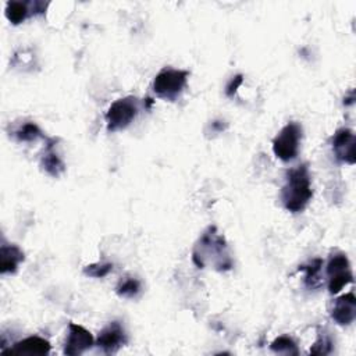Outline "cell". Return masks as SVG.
<instances>
[{
	"instance_id": "obj_1",
	"label": "cell",
	"mask_w": 356,
	"mask_h": 356,
	"mask_svg": "<svg viewBox=\"0 0 356 356\" xmlns=\"http://www.w3.org/2000/svg\"><path fill=\"white\" fill-rule=\"evenodd\" d=\"M192 260L199 268L213 267L217 271H227L232 268V259L228 252L225 238L216 227H209L196 242Z\"/></svg>"
},
{
	"instance_id": "obj_2",
	"label": "cell",
	"mask_w": 356,
	"mask_h": 356,
	"mask_svg": "<svg viewBox=\"0 0 356 356\" xmlns=\"http://www.w3.org/2000/svg\"><path fill=\"white\" fill-rule=\"evenodd\" d=\"M313 196L310 172L306 164L289 168L285 174V184L281 191L284 207L291 213L302 211Z\"/></svg>"
},
{
	"instance_id": "obj_3",
	"label": "cell",
	"mask_w": 356,
	"mask_h": 356,
	"mask_svg": "<svg viewBox=\"0 0 356 356\" xmlns=\"http://www.w3.org/2000/svg\"><path fill=\"white\" fill-rule=\"evenodd\" d=\"M188 75H189L188 71L165 67L154 76L153 92L160 99L174 102L184 92L186 86Z\"/></svg>"
},
{
	"instance_id": "obj_4",
	"label": "cell",
	"mask_w": 356,
	"mask_h": 356,
	"mask_svg": "<svg viewBox=\"0 0 356 356\" xmlns=\"http://www.w3.org/2000/svg\"><path fill=\"white\" fill-rule=\"evenodd\" d=\"M139 113V100L134 96H127L115 100L106 113L107 131L115 132L127 128Z\"/></svg>"
},
{
	"instance_id": "obj_5",
	"label": "cell",
	"mask_w": 356,
	"mask_h": 356,
	"mask_svg": "<svg viewBox=\"0 0 356 356\" xmlns=\"http://www.w3.org/2000/svg\"><path fill=\"white\" fill-rule=\"evenodd\" d=\"M302 125L292 121L288 122L273 139V152L282 161L293 160L299 153L302 140Z\"/></svg>"
},
{
	"instance_id": "obj_6",
	"label": "cell",
	"mask_w": 356,
	"mask_h": 356,
	"mask_svg": "<svg viewBox=\"0 0 356 356\" xmlns=\"http://www.w3.org/2000/svg\"><path fill=\"white\" fill-rule=\"evenodd\" d=\"M327 285L330 293H338L345 285L353 281V273L350 268V263L345 253L334 252L330 254L327 267Z\"/></svg>"
},
{
	"instance_id": "obj_7",
	"label": "cell",
	"mask_w": 356,
	"mask_h": 356,
	"mask_svg": "<svg viewBox=\"0 0 356 356\" xmlns=\"http://www.w3.org/2000/svg\"><path fill=\"white\" fill-rule=\"evenodd\" d=\"M93 345H95V339L85 327L75 323H70L68 334L64 345V355L76 356L90 349Z\"/></svg>"
},
{
	"instance_id": "obj_8",
	"label": "cell",
	"mask_w": 356,
	"mask_h": 356,
	"mask_svg": "<svg viewBox=\"0 0 356 356\" xmlns=\"http://www.w3.org/2000/svg\"><path fill=\"white\" fill-rule=\"evenodd\" d=\"M332 152L341 163L355 164V134L349 128H339L332 136Z\"/></svg>"
},
{
	"instance_id": "obj_9",
	"label": "cell",
	"mask_w": 356,
	"mask_h": 356,
	"mask_svg": "<svg viewBox=\"0 0 356 356\" xmlns=\"http://www.w3.org/2000/svg\"><path fill=\"white\" fill-rule=\"evenodd\" d=\"M127 343V334L118 321L108 323L97 335L96 345L104 353H115Z\"/></svg>"
},
{
	"instance_id": "obj_10",
	"label": "cell",
	"mask_w": 356,
	"mask_h": 356,
	"mask_svg": "<svg viewBox=\"0 0 356 356\" xmlns=\"http://www.w3.org/2000/svg\"><path fill=\"white\" fill-rule=\"evenodd\" d=\"M46 7L47 3L42 1H7L6 17L13 25H18L31 15L43 14Z\"/></svg>"
},
{
	"instance_id": "obj_11",
	"label": "cell",
	"mask_w": 356,
	"mask_h": 356,
	"mask_svg": "<svg viewBox=\"0 0 356 356\" xmlns=\"http://www.w3.org/2000/svg\"><path fill=\"white\" fill-rule=\"evenodd\" d=\"M330 316L338 325L352 324L356 317V298L353 292L337 298L331 305Z\"/></svg>"
},
{
	"instance_id": "obj_12",
	"label": "cell",
	"mask_w": 356,
	"mask_h": 356,
	"mask_svg": "<svg viewBox=\"0 0 356 356\" xmlns=\"http://www.w3.org/2000/svg\"><path fill=\"white\" fill-rule=\"evenodd\" d=\"M50 352V342L42 337L32 335L25 339L15 342L8 350H3L1 353H13V355H47Z\"/></svg>"
},
{
	"instance_id": "obj_13",
	"label": "cell",
	"mask_w": 356,
	"mask_h": 356,
	"mask_svg": "<svg viewBox=\"0 0 356 356\" xmlns=\"http://www.w3.org/2000/svg\"><path fill=\"white\" fill-rule=\"evenodd\" d=\"M24 261V252L13 243H3L0 248V273L13 274Z\"/></svg>"
},
{
	"instance_id": "obj_14",
	"label": "cell",
	"mask_w": 356,
	"mask_h": 356,
	"mask_svg": "<svg viewBox=\"0 0 356 356\" xmlns=\"http://www.w3.org/2000/svg\"><path fill=\"white\" fill-rule=\"evenodd\" d=\"M54 146H56V139H49L40 159V165L49 175L56 178V177H60L61 172H64L65 167L63 160L56 153Z\"/></svg>"
},
{
	"instance_id": "obj_15",
	"label": "cell",
	"mask_w": 356,
	"mask_h": 356,
	"mask_svg": "<svg viewBox=\"0 0 356 356\" xmlns=\"http://www.w3.org/2000/svg\"><path fill=\"white\" fill-rule=\"evenodd\" d=\"M321 267L323 260L321 259H313L307 264H303L299 267V270L305 271V285L310 289L318 288L323 282L321 280Z\"/></svg>"
},
{
	"instance_id": "obj_16",
	"label": "cell",
	"mask_w": 356,
	"mask_h": 356,
	"mask_svg": "<svg viewBox=\"0 0 356 356\" xmlns=\"http://www.w3.org/2000/svg\"><path fill=\"white\" fill-rule=\"evenodd\" d=\"M334 349V341L331 338V335L323 328L318 330V335L316 342L313 343V346L310 348V353L312 355H330Z\"/></svg>"
},
{
	"instance_id": "obj_17",
	"label": "cell",
	"mask_w": 356,
	"mask_h": 356,
	"mask_svg": "<svg viewBox=\"0 0 356 356\" xmlns=\"http://www.w3.org/2000/svg\"><path fill=\"white\" fill-rule=\"evenodd\" d=\"M270 348L275 353H284V355H298L299 353L296 342L288 335H281V337L275 338L271 342Z\"/></svg>"
},
{
	"instance_id": "obj_18",
	"label": "cell",
	"mask_w": 356,
	"mask_h": 356,
	"mask_svg": "<svg viewBox=\"0 0 356 356\" xmlns=\"http://www.w3.org/2000/svg\"><path fill=\"white\" fill-rule=\"evenodd\" d=\"M14 135L19 142H33L42 136V131L35 122H25L15 131Z\"/></svg>"
},
{
	"instance_id": "obj_19",
	"label": "cell",
	"mask_w": 356,
	"mask_h": 356,
	"mask_svg": "<svg viewBox=\"0 0 356 356\" xmlns=\"http://www.w3.org/2000/svg\"><path fill=\"white\" fill-rule=\"evenodd\" d=\"M140 292V282L136 278H127L117 285V293L122 298H135Z\"/></svg>"
},
{
	"instance_id": "obj_20",
	"label": "cell",
	"mask_w": 356,
	"mask_h": 356,
	"mask_svg": "<svg viewBox=\"0 0 356 356\" xmlns=\"http://www.w3.org/2000/svg\"><path fill=\"white\" fill-rule=\"evenodd\" d=\"M113 270V264L111 263H96V264H90L88 267H85L83 273L89 277H95V278H103L106 277L110 271Z\"/></svg>"
},
{
	"instance_id": "obj_21",
	"label": "cell",
	"mask_w": 356,
	"mask_h": 356,
	"mask_svg": "<svg viewBox=\"0 0 356 356\" xmlns=\"http://www.w3.org/2000/svg\"><path fill=\"white\" fill-rule=\"evenodd\" d=\"M242 82H243V76H242L241 74L232 76V79L228 82V85H227V88H225V95H227V96H232V95L236 92V89L239 88V85H241Z\"/></svg>"
}]
</instances>
